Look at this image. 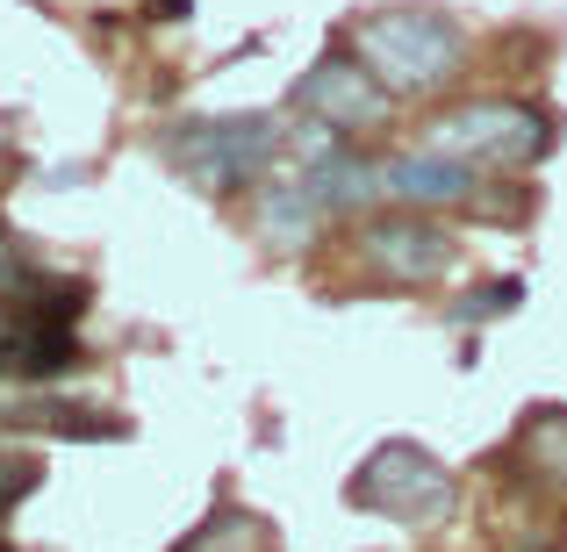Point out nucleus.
<instances>
[{
    "label": "nucleus",
    "instance_id": "obj_1",
    "mask_svg": "<svg viewBox=\"0 0 567 552\" xmlns=\"http://www.w3.org/2000/svg\"><path fill=\"white\" fill-rule=\"evenodd\" d=\"M352 51L388 94H445L467 72V29L439 8H381L352 29Z\"/></svg>",
    "mask_w": 567,
    "mask_h": 552
},
{
    "label": "nucleus",
    "instance_id": "obj_2",
    "mask_svg": "<svg viewBox=\"0 0 567 552\" xmlns=\"http://www.w3.org/2000/svg\"><path fill=\"white\" fill-rule=\"evenodd\" d=\"M560 144L554 115L532 108V101H460V108H445L439 123H431V152L460 158V166H488V173H525L539 166L546 152Z\"/></svg>",
    "mask_w": 567,
    "mask_h": 552
},
{
    "label": "nucleus",
    "instance_id": "obj_3",
    "mask_svg": "<svg viewBox=\"0 0 567 552\" xmlns=\"http://www.w3.org/2000/svg\"><path fill=\"white\" fill-rule=\"evenodd\" d=\"M280 123L274 115H202V123H173L166 129V166L187 173L202 194H237L259 187L266 166L280 158Z\"/></svg>",
    "mask_w": 567,
    "mask_h": 552
},
{
    "label": "nucleus",
    "instance_id": "obj_4",
    "mask_svg": "<svg viewBox=\"0 0 567 552\" xmlns=\"http://www.w3.org/2000/svg\"><path fill=\"white\" fill-rule=\"evenodd\" d=\"M352 502L388 517V524H431V517L453 510V473H445V459H431L416 438H388L360 467Z\"/></svg>",
    "mask_w": 567,
    "mask_h": 552
},
{
    "label": "nucleus",
    "instance_id": "obj_5",
    "mask_svg": "<svg viewBox=\"0 0 567 552\" xmlns=\"http://www.w3.org/2000/svg\"><path fill=\"white\" fill-rule=\"evenodd\" d=\"M295 108L309 115V123H331L338 137H352V129H374L388 123V108H395V94L374 80V72L360 65V58L346 51H323L317 65L295 80Z\"/></svg>",
    "mask_w": 567,
    "mask_h": 552
},
{
    "label": "nucleus",
    "instance_id": "obj_6",
    "mask_svg": "<svg viewBox=\"0 0 567 552\" xmlns=\"http://www.w3.org/2000/svg\"><path fill=\"white\" fill-rule=\"evenodd\" d=\"M360 259H367L374 280H388V288H431V280L453 273L460 244L439 230V222H424V216L402 208V216H381V222L360 230Z\"/></svg>",
    "mask_w": 567,
    "mask_h": 552
},
{
    "label": "nucleus",
    "instance_id": "obj_7",
    "mask_svg": "<svg viewBox=\"0 0 567 552\" xmlns=\"http://www.w3.org/2000/svg\"><path fill=\"white\" fill-rule=\"evenodd\" d=\"M381 194L388 201H402L410 216H424V208H474V166H460V158L445 152H402L381 166Z\"/></svg>",
    "mask_w": 567,
    "mask_h": 552
},
{
    "label": "nucleus",
    "instance_id": "obj_8",
    "mask_svg": "<svg viewBox=\"0 0 567 552\" xmlns=\"http://www.w3.org/2000/svg\"><path fill=\"white\" fill-rule=\"evenodd\" d=\"M302 187H309V201H317L323 216H352V208H367L381 194V166H374V158H360L352 144H331L323 158H309V166H302Z\"/></svg>",
    "mask_w": 567,
    "mask_h": 552
},
{
    "label": "nucleus",
    "instance_id": "obj_9",
    "mask_svg": "<svg viewBox=\"0 0 567 552\" xmlns=\"http://www.w3.org/2000/svg\"><path fill=\"white\" fill-rule=\"evenodd\" d=\"M511 467H517V481L567 496V409H532V424L511 445Z\"/></svg>",
    "mask_w": 567,
    "mask_h": 552
},
{
    "label": "nucleus",
    "instance_id": "obj_10",
    "mask_svg": "<svg viewBox=\"0 0 567 552\" xmlns=\"http://www.w3.org/2000/svg\"><path fill=\"white\" fill-rule=\"evenodd\" d=\"M317 222H323V208L309 201L302 180H259V237L274 251H302L317 237Z\"/></svg>",
    "mask_w": 567,
    "mask_h": 552
},
{
    "label": "nucleus",
    "instance_id": "obj_11",
    "mask_svg": "<svg viewBox=\"0 0 567 552\" xmlns=\"http://www.w3.org/2000/svg\"><path fill=\"white\" fill-rule=\"evenodd\" d=\"M259 545H266V524H259V517L223 510V517H208V524L194 531L181 552H259Z\"/></svg>",
    "mask_w": 567,
    "mask_h": 552
},
{
    "label": "nucleus",
    "instance_id": "obj_12",
    "mask_svg": "<svg viewBox=\"0 0 567 552\" xmlns=\"http://www.w3.org/2000/svg\"><path fill=\"white\" fill-rule=\"evenodd\" d=\"M517 302H525V280H488V288H474L467 302H453L445 316L453 323H488V316H511Z\"/></svg>",
    "mask_w": 567,
    "mask_h": 552
},
{
    "label": "nucleus",
    "instance_id": "obj_13",
    "mask_svg": "<svg viewBox=\"0 0 567 552\" xmlns=\"http://www.w3.org/2000/svg\"><path fill=\"white\" fill-rule=\"evenodd\" d=\"M37 280H43V273H37V265L22 259V244H14V237L0 230V302H8V294H29Z\"/></svg>",
    "mask_w": 567,
    "mask_h": 552
},
{
    "label": "nucleus",
    "instance_id": "obj_14",
    "mask_svg": "<svg viewBox=\"0 0 567 552\" xmlns=\"http://www.w3.org/2000/svg\"><path fill=\"white\" fill-rule=\"evenodd\" d=\"M29 488H37V459L29 452H0V517H8Z\"/></svg>",
    "mask_w": 567,
    "mask_h": 552
},
{
    "label": "nucleus",
    "instance_id": "obj_15",
    "mask_svg": "<svg viewBox=\"0 0 567 552\" xmlns=\"http://www.w3.org/2000/svg\"><path fill=\"white\" fill-rule=\"evenodd\" d=\"M152 14H158V22H187L194 0H152Z\"/></svg>",
    "mask_w": 567,
    "mask_h": 552
},
{
    "label": "nucleus",
    "instance_id": "obj_16",
    "mask_svg": "<svg viewBox=\"0 0 567 552\" xmlns=\"http://www.w3.org/2000/svg\"><path fill=\"white\" fill-rule=\"evenodd\" d=\"M8 323H14V302H0V345H8Z\"/></svg>",
    "mask_w": 567,
    "mask_h": 552
},
{
    "label": "nucleus",
    "instance_id": "obj_17",
    "mask_svg": "<svg viewBox=\"0 0 567 552\" xmlns=\"http://www.w3.org/2000/svg\"><path fill=\"white\" fill-rule=\"evenodd\" d=\"M0 552H8V545H0Z\"/></svg>",
    "mask_w": 567,
    "mask_h": 552
}]
</instances>
